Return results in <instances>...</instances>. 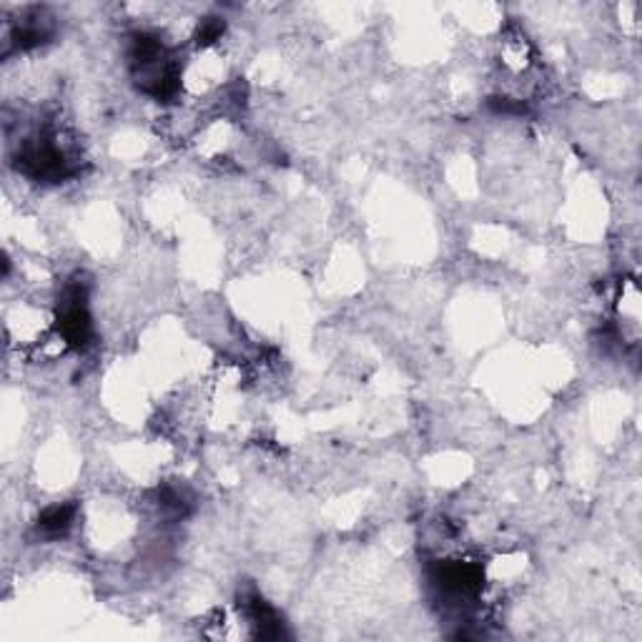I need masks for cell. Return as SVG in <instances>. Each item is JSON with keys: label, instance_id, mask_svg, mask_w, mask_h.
Segmentation results:
<instances>
[{"label": "cell", "instance_id": "2", "mask_svg": "<svg viewBox=\"0 0 642 642\" xmlns=\"http://www.w3.org/2000/svg\"><path fill=\"white\" fill-rule=\"evenodd\" d=\"M75 517V507L74 505H55L48 507L41 517H38V532L43 538H61L65 535L71 525H74Z\"/></svg>", "mask_w": 642, "mask_h": 642}, {"label": "cell", "instance_id": "1", "mask_svg": "<svg viewBox=\"0 0 642 642\" xmlns=\"http://www.w3.org/2000/svg\"><path fill=\"white\" fill-rule=\"evenodd\" d=\"M499 61L509 74H525L527 68L532 65V45L519 31H509L502 38V51H499Z\"/></svg>", "mask_w": 642, "mask_h": 642}]
</instances>
